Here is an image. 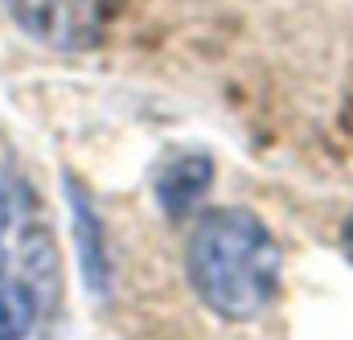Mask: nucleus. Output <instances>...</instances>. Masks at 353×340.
Segmentation results:
<instances>
[{
  "mask_svg": "<svg viewBox=\"0 0 353 340\" xmlns=\"http://www.w3.org/2000/svg\"><path fill=\"white\" fill-rule=\"evenodd\" d=\"M283 255L251 209L226 205L201 213L185 246L193 295L222 320H255L279 291Z\"/></svg>",
  "mask_w": 353,
  "mask_h": 340,
  "instance_id": "obj_1",
  "label": "nucleus"
},
{
  "mask_svg": "<svg viewBox=\"0 0 353 340\" xmlns=\"http://www.w3.org/2000/svg\"><path fill=\"white\" fill-rule=\"evenodd\" d=\"M8 17L37 45L50 50H90L103 41L111 21V0H4Z\"/></svg>",
  "mask_w": 353,
  "mask_h": 340,
  "instance_id": "obj_2",
  "label": "nucleus"
},
{
  "mask_svg": "<svg viewBox=\"0 0 353 340\" xmlns=\"http://www.w3.org/2000/svg\"><path fill=\"white\" fill-rule=\"evenodd\" d=\"M210 180H214L210 156H201V152H176L173 160L157 172V197H161L165 213L169 217H185L205 197Z\"/></svg>",
  "mask_w": 353,
  "mask_h": 340,
  "instance_id": "obj_3",
  "label": "nucleus"
},
{
  "mask_svg": "<svg viewBox=\"0 0 353 340\" xmlns=\"http://www.w3.org/2000/svg\"><path fill=\"white\" fill-rule=\"evenodd\" d=\"M66 197H70V213H74V238H79V258H83V275L94 291L107 287V258H103V230L99 217L90 213L87 197L74 180H66Z\"/></svg>",
  "mask_w": 353,
  "mask_h": 340,
  "instance_id": "obj_4",
  "label": "nucleus"
},
{
  "mask_svg": "<svg viewBox=\"0 0 353 340\" xmlns=\"http://www.w3.org/2000/svg\"><path fill=\"white\" fill-rule=\"evenodd\" d=\"M33 324V291L21 283H0V340H25Z\"/></svg>",
  "mask_w": 353,
  "mask_h": 340,
  "instance_id": "obj_5",
  "label": "nucleus"
},
{
  "mask_svg": "<svg viewBox=\"0 0 353 340\" xmlns=\"http://www.w3.org/2000/svg\"><path fill=\"white\" fill-rule=\"evenodd\" d=\"M341 246H345V258L353 262V213L345 217V226H341Z\"/></svg>",
  "mask_w": 353,
  "mask_h": 340,
  "instance_id": "obj_6",
  "label": "nucleus"
},
{
  "mask_svg": "<svg viewBox=\"0 0 353 340\" xmlns=\"http://www.w3.org/2000/svg\"><path fill=\"white\" fill-rule=\"evenodd\" d=\"M8 230V197H4V189H0V234Z\"/></svg>",
  "mask_w": 353,
  "mask_h": 340,
  "instance_id": "obj_7",
  "label": "nucleus"
},
{
  "mask_svg": "<svg viewBox=\"0 0 353 340\" xmlns=\"http://www.w3.org/2000/svg\"><path fill=\"white\" fill-rule=\"evenodd\" d=\"M0 275H4V258H0Z\"/></svg>",
  "mask_w": 353,
  "mask_h": 340,
  "instance_id": "obj_8",
  "label": "nucleus"
}]
</instances>
